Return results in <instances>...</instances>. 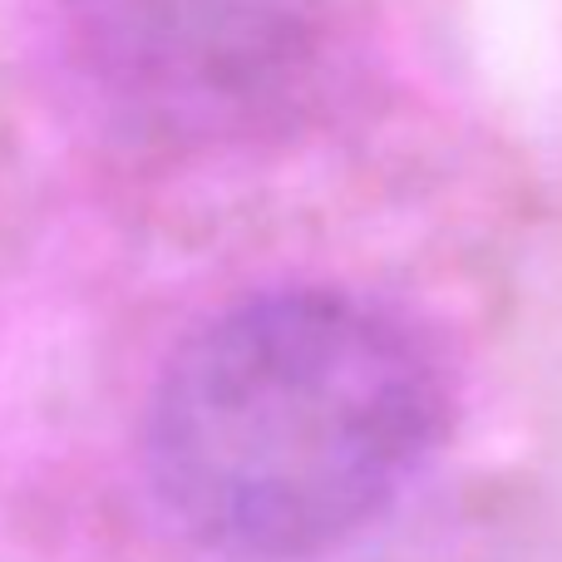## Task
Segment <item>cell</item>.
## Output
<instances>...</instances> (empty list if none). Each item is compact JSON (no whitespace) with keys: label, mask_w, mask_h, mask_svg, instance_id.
Segmentation results:
<instances>
[{"label":"cell","mask_w":562,"mask_h":562,"mask_svg":"<svg viewBox=\"0 0 562 562\" xmlns=\"http://www.w3.org/2000/svg\"><path fill=\"white\" fill-rule=\"evenodd\" d=\"M59 55L114 128L227 148L296 128L336 79V0H59Z\"/></svg>","instance_id":"obj_2"},{"label":"cell","mask_w":562,"mask_h":562,"mask_svg":"<svg viewBox=\"0 0 562 562\" xmlns=\"http://www.w3.org/2000/svg\"><path fill=\"white\" fill-rule=\"evenodd\" d=\"M425 330L346 286H272L223 306L164 360L144 409L158 508L198 548L301 562L366 533L449 429Z\"/></svg>","instance_id":"obj_1"}]
</instances>
